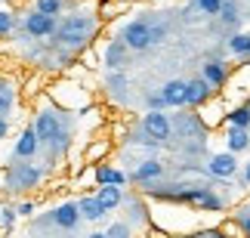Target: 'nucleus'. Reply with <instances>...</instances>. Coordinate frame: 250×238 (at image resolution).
<instances>
[{"mask_svg": "<svg viewBox=\"0 0 250 238\" xmlns=\"http://www.w3.org/2000/svg\"><path fill=\"white\" fill-rule=\"evenodd\" d=\"M96 34V19L90 16H65L59 28H56V43L59 46H68V50H81V46L90 41V37Z\"/></svg>", "mask_w": 250, "mask_h": 238, "instance_id": "1", "label": "nucleus"}, {"mask_svg": "<svg viewBox=\"0 0 250 238\" xmlns=\"http://www.w3.org/2000/svg\"><path fill=\"white\" fill-rule=\"evenodd\" d=\"M121 41L127 43V50H148L151 43V22L148 19H136V22H130L127 28H124Z\"/></svg>", "mask_w": 250, "mask_h": 238, "instance_id": "2", "label": "nucleus"}, {"mask_svg": "<svg viewBox=\"0 0 250 238\" xmlns=\"http://www.w3.org/2000/svg\"><path fill=\"white\" fill-rule=\"evenodd\" d=\"M142 130H146V136L151 142H167L170 133H173V124L164 111H148V115L142 118Z\"/></svg>", "mask_w": 250, "mask_h": 238, "instance_id": "3", "label": "nucleus"}, {"mask_svg": "<svg viewBox=\"0 0 250 238\" xmlns=\"http://www.w3.org/2000/svg\"><path fill=\"white\" fill-rule=\"evenodd\" d=\"M34 133H37V139L41 142H53L56 136H59V115L56 111H50V108H43V111H37V118H34Z\"/></svg>", "mask_w": 250, "mask_h": 238, "instance_id": "4", "label": "nucleus"}, {"mask_svg": "<svg viewBox=\"0 0 250 238\" xmlns=\"http://www.w3.org/2000/svg\"><path fill=\"white\" fill-rule=\"evenodd\" d=\"M41 167L34 164H16L13 170H9V186L13 189H34L37 183H41Z\"/></svg>", "mask_w": 250, "mask_h": 238, "instance_id": "5", "label": "nucleus"}, {"mask_svg": "<svg viewBox=\"0 0 250 238\" xmlns=\"http://www.w3.org/2000/svg\"><path fill=\"white\" fill-rule=\"evenodd\" d=\"M56 28H59V25H56V19H53V16L37 13V9L25 16V31L31 34V37H53V34H56Z\"/></svg>", "mask_w": 250, "mask_h": 238, "instance_id": "6", "label": "nucleus"}, {"mask_svg": "<svg viewBox=\"0 0 250 238\" xmlns=\"http://www.w3.org/2000/svg\"><path fill=\"white\" fill-rule=\"evenodd\" d=\"M50 216H53V223L59 226V229H74V226L81 223V211H78V204H71V201L56 204Z\"/></svg>", "mask_w": 250, "mask_h": 238, "instance_id": "7", "label": "nucleus"}, {"mask_svg": "<svg viewBox=\"0 0 250 238\" xmlns=\"http://www.w3.org/2000/svg\"><path fill=\"white\" fill-rule=\"evenodd\" d=\"M213 87L204 81V78H195V81H186V106H204L210 99Z\"/></svg>", "mask_w": 250, "mask_h": 238, "instance_id": "8", "label": "nucleus"}, {"mask_svg": "<svg viewBox=\"0 0 250 238\" xmlns=\"http://www.w3.org/2000/svg\"><path fill=\"white\" fill-rule=\"evenodd\" d=\"M235 170H238V161L232 151H219V155L210 158V173L219 176V179H229V176H235Z\"/></svg>", "mask_w": 250, "mask_h": 238, "instance_id": "9", "label": "nucleus"}, {"mask_svg": "<svg viewBox=\"0 0 250 238\" xmlns=\"http://www.w3.org/2000/svg\"><path fill=\"white\" fill-rule=\"evenodd\" d=\"M161 96H164L170 108H182L186 106V81H167L161 87Z\"/></svg>", "mask_w": 250, "mask_h": 238, "instance_id": "10", "label": "nucleus"}, {"mask_svg": "<svg viewBox=\"0 0 250 238\" xmlns=\"http://www.w3.org/2000/svg\"><path fill=\"white\" fill-rule=\"evenodd\" d=\"M124 62H127V43H124V41H111L108 50H105V68L121 71Z\"/></svg>", "mask_w": 250, "mask_h": 238, "instance_id": "11", "label": "nucleus"}, {"mask_svg": "<svg viewBox=\"0 0 250 238\" xmlns=\"http://www.w3.org/2000/svg\"><path fill=\"white\" fill-rule=\"evenodd\" d=\"M37 149H41V139H37L34 127H28L22 136H19V142H16V158H34Z\"/></svg>", "mask_w": 250, "mask_h": 238, "instance_id": "12", "label": "nucleus"}, {"mask_svg": "<svg viewBox=\"0 0 250 238\" xmlns=\"http://www.w3.org/2000/svg\"><path fill=\"white\" fill-rule=\"evenodd\" d=\"M78 211H81V216H83V220H90V223H99L102 216L108 214V211H105V207L99 204V198H96V195H86V198H81V201H78Z\"/></svg>", "mask_w": 250, "mask_h": 238, "instance_id": "13", "label": "nucleus"}, {"mask_svg": "<svg viewBox=\"0 0 250 238\" xmlns=\"http://www.w3.org/2000/svg\"><path fill=\"white\" fill-rule=\"evenodd\" d=\"M161 173H164V164H158V161H142V164L130 173V179L133 183H148V179H155Z\"/></svg>", "mask_w": 250, "mask_h": 238, "instance_id": "14", "label": "nucleus"}, {"mask_svg": "<svg viewBox=\"0 0 250 238\" xmlns=\"http://www.w3.org/2000/svg\"><path fill=\"white\" fill-rule=\"evenodd\" d=\"M96 198H99V204L105 207V211H111V207H118L124 201L121 195V186H99V192H96Z\"/></svg>", "mask_w": 250, "mask_h": 238, "instance_id": "15", "label": "nucleus"}, {"mask_svg": "<svg viewBox=\"0 0 250 238\" xmlns=\"http://www.w3.org/2000/svg\"><path fill=\"white\" fill-rule=\"evenodd\" d=\"M226 142H229V151H232V155H235V151H244L250 146V133L244 127H229Z\"/></svg>", "mask_w": 250, "mask_h": 238, "instance_id": "16", "label": "nucleus"}, {"mask_svg": "<svg viewBox=\"0 0 250 238\" xmlns=\"http://www.w3.org/2000/svg\"><path fill=\"white\" fill-rule=\"evenodd\" d=\"M201 78H204L210 87H223V84H226V65L223 62H207Z\"/></svg>", "mask_w": 250, "mask_h": 238, "instance_id": "17", "label": "nucleus"}, {"mask_svg": "<svg viewBox=\"0 0 250 238\" xmlns=\"http://www.w3.org/2000/svg\"><path fill=\"white\" fill-rule=\"evenodd\" d=\"M96 179H99V186H124L127 183V176L114 167H99L96 170Z\"/></svg>", "mask_w": 250, "mask_h": 238, "instance_id": "18", "label": "nucleus"}, {"mask_svg": "<svg viewBox=\"0 0 250 238\" xmlns=\"http://www.w3.org/2000/svg\"><path fill=\"white\" fill-rule=\"evenodd\" d=\"M229 50L235 56H250V34H232L229 37Z\"/></svg>", "mask_w": 250, "mask_h": 238, "instance_id": "19", "label": "nucleus"}, {"mask_svg": "<svg viewBox=\"0 0 250 238\" xmlns=\"http://www.w3.org/2000/svg\"><path fill=\"white\" fill-rule=\"evenodd\" d=\"M34 9L37 13H43V16H59L62 13V0H34Z\"/></svg>", "mask_w": 250, "mask_h": 238, "instance_id": "20", "label": "nucleus"}, {"mask_svg": "<svg viewBox=\"0 0 250 238\" xmlns=\"http://www.w3.org/2000/svg\"><path fill=\"white\" fill-rule=\"evenodd\" d=\"M229 124H232V127H250V108L247 106H241V108H235L232 115H229Z\"/></svg>", "mask_w": 250, "mask_h": 238, "instance_id": "21", "label": "nucleus"}, {"mask_svg": "<svg viewBox=\"0 0 250 238\" xmlns=\"http://www.w3.org/2000/svg\"><path fill=\"white\" fill-rule=\"evenodd\" d=\"M219 19H223L226 25H235V22H238V3H235V0H223V9H219Z\"/></svg>", "mask_w": 250, "mask_h": 238, "instance_id": "22", "label": "nucleus"}, {"mask_svg": "<svg viewBox=\"0 0 250 238\" xmlns=\"http://www.w3.org/2000/svg\"><path fill=\"white\" fill-rule=\"evenodd\" d=\"M13 106H16V93L9 90L3 81H0V115H6V111L13 108Z\"/></svg>", "mask_w": 250, "mask_h": 238, "instance_id": "23", "label": "nucleus"}, {"mask_svg": "<svg viewBox=\"0 0 250 238\" xmlns=\"http://www.w3.org/2000/svg\"><path fill=\"white\" fill-rule=\"evenodd\" d=\"M195 6L201 9V13H207V16H219V9H223V0H195Z\"/></svg>", "mask_w": 250, "mask_h": 238, "instance_id": "24", "label": "nucleus"}, {"mask_svg": "<svg viewBox=\"0 0 250 238\" xmlns=\"http://www.w3.org/2000/svg\"><path fill=\"white\" fill-rule=\"evenodd\" d=\"M13 25H16V16L9 13V9H0V37L13 31Z\"/></svg>", "mask_w": 250, "mask_h": 238, "instance_id": "25", "label": "nucleus"}, {"mask_svg": "<svg viewBox=\"0 0 250 238\" xmlns=\"http://www.w3.org/2000/svg\"><path fill=\"white\" fill-rule=\"evenodd\" d=\"M105 238H130V226L127 223H114V226H108Z\"/></svg>", "mask_w": 250, "mask_h": 238, "instance_id": "26", "label": "nucleus"}, {"mask_svg": "<svg viewBox=\"0 0 250 238\" xmlns=\"http://www.w3.org/2000/svg\"><path fill=\"white\" fill-rule=\"evenodd\" d=\"M16 207H3V211H0V223H3V226H13L16 223Z\"/></svg>", "mask_w": 250, "mask_h": 238, "instance_id": "27", "label": "nucleus"}, {"mask_svg": "<svg viewBox=\"0 0 250 238\" xmlns=\"http://www.w3.org/2000/svg\"><path fill=\"white\" fill-rule=\"evenodd\" d=\"M16 214H19V216H31V214H34V201H22V204L16 207Z\"/></svg>", "mask_w": 250, "mask_h": 238, "instance_id": "28", "label": "nucleus"}, {"mask_svg": "<svg viewBox=\"0 0 250 238\" xmlns=\"http://www.w3.org/2000/svg\"><path fill=\"white\" fill-rule=\"evenodd\" d=\"M238 223H241V229L247 232V238H250V216L247 214H241V216H238Z\"/></svg>", "mask_w": 250, "mask_h": 238, "instance_id": "29", "label": "nucleus"}, {"mask_svg": "<svg viewBox=\"0 0 250 238\" xmlns=\"http://www.w3.org/2000/svg\"><path fill=\"white\" fill-rule=\"evenodd\" d=\"M6 130H9V127H6V121H3V118H0V139H3V136H6Z\"/></svg>", "mask_w": 250, "mask_h": 238, "instance_id": "30", "label": "nucleus"}, {"mask_svg": "<svg viewBox=\"0 0 250 238\" xmlns=\"http://www.w3.org/2000/svg\"><path fill=\"white\" fill-rule=\"evenodd\" d=\"M244 183H250V164L244 167Z\"/></svg>", "mask_w": 250, "mask_h": 238, "instance_id": "31", "label": "nucleus"}, {"mask_svg": "<svg viewBox=\"0 0 250 238\" xmlns=\"http://www.w3.org/2000/svg\"><path fill=\"white\" fill-rule=\"evenodd\" d=\"M207 238H226V235H223V232H210Z\"/></svg>", "mask_w": 250, "mask_h": 238, "instance_id": "32", "label": "nucleus"}, {"mask_svg": "<svg viewBox=\"0 0 250 238\" xmlns=\"http://www.w3.org/2000/svg\"><path fill=\"white\" fill-rule=\"evenodd\" d=\"M90 238H105V232H96V235H90Z\"/></svg>", "mask_w": 250, "mask_h": 238, "instance_id": "33", "label": "nucleus"}]
</instances>
